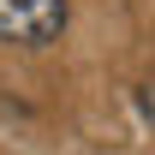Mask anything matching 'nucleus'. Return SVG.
I'll return each instance as SVG.
<instances>
[{
	"mask_svg": "<svg viewBox=\"0 0 155 155\" xmlns=\"http://www.w3.org/2000/svg\"><path fill=\"white\" fill-rule=\"evenodd\" d=\"M66 18H72L66 0H0V42L48 48V42H60Z\"/></svg>",
	"mask_w": 155,
	"mask_h": 155,
	"instance_id": "f257e3e1",
	"label": "nucleus"
}]
</instances>
